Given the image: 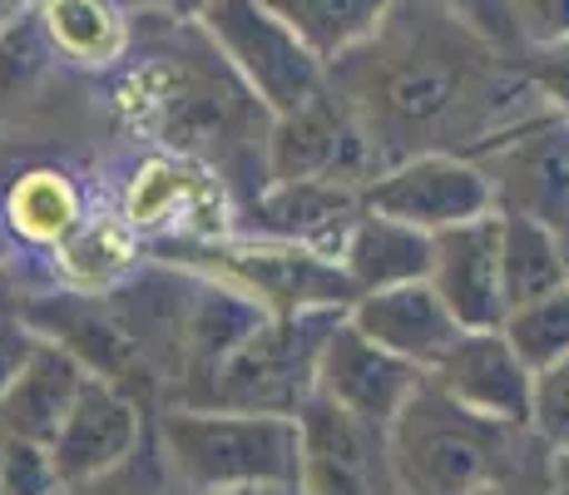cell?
Listing matches in <instances>:
<instances>
[{
    "instance_id": "obj_1",
    "label": "cell",
    "mask_w": 569,
    "mask_h": 495,
    "mask_svg": "<svg viewBox=\"0 0 569 495\" xmlns=\"http://www.w3.org/2000/svg\"><path fill=\"white\" fill-rule=\"evenodd\" d=\"M347 60L352 65L342 80L332 75V90L352 105L377 154L381 145H426V139L496 145L510 119L520 125L535 119V109L516 99L545 95L535 80L510 70L516 60L496 55L431 0H416L407 20L391 10L387 26Z\"/></svg>"
},
{
    "instance_id": "obj_2",
    "label": "cell",
    "mask_w": 569,
    "mask_h": 495,
    "mask_svg": "<svg viewBox=\"0 0 569 495\" xmlns=\"http://www.w3.org/2000/svg\"><path fill=\"white\" fill-rule=\"evenodd\" d=\"M387 451L401 495H476L480 486H496L506 476L550 471L555 461L530 426L490 422L451 402L431 377L391 422Z\"/></svg>"
},
{
    "instance_id": "obj_3",
    "label": "cell",
    "mask_w": 569,
    "mask_h": 495,
    "mask_svg": "<svg viewBox=\"0 0 569 495\" xmlns=\"http://www.w3.org/2000/svg\"><path fill=\"white\" fill-rule=\"evenodd\" d=\"M163 466L189 491L228 486H302V422L298 416L213 412V406H173L159 422Z\"/></svg>"
},
{
    "instance_id": "obj_4",
    "label": "cell",
    "mask_w": 569,
    "mask_h": 495,
    "mask_svg": "<svg viewBox=\"0 0 569 495\" xmlns=\"http://www.w3.org/2000/svg\"><path fill=\"white\" fill-rule=\"evenodd\" d=\"M342 313H298L268 317L208 382L203 402L213 412H258L298 416L317 396V357Z\"/></svg>"
},
{
    "instance_id": "obj_5",
    "label": "cell",
    "mask_w": 569,
    "mask_h": 495,
    "mask_svg": "<svg viewBox=\"0 0 569 495\" xmlns=\"http://www.w3.org/2000/svg\"><path fill=\"white\" fill-rule=\"evenodd\" d=\"M199 20H203L208 40L228 55V65L243 75L248 95L268 115H288V109L308 105L332 80L327 65L262 0H213Z\"/></svg>"
},
{
    "instance_id": "obj_6",
    "label": "cell",
    "mask_w": 569,
    "mask_h": 495,
    "mask_svg": "<svg viewBox=\"0 0 569 495\" xmlns=\"http://www.w3.org/2000/svg\"><path fill=\"white\" fill-rule=\"evenodd\" d=\"M268 189L272 184H367L381 174V154L362 129V119L352 115L342 95L327 80L322 95H312L308 105L272 115L268 129Z\"/></svg>"
},
{
    "instance_id": "obj_7",
    "label": "cell",
    "mask_w": 569,
    "mask_h": 495,
    "mask_svg": "<svg viewBox=\"0 0 569 495\" xmlns=\"http://www.w3.org/2000/svg\"><path fill=\"white\" fill-rule=\"evenodd\" d=\"M199 258H213V268L228 273L233 288L258 297L272 317L298 313H347L357 303V288L337 258L288 238H243V244L203 248Z\"/></svg>"
},
{
    "instance_id": "obj_8",
    "label": "cell",
    "mask_w": 569,
    "mask_h": 495,
    "mask_svg": "<svg viewBox=\"0 0 569 495\" xmlns=\"http://www.w3.org/2000/svg\"><path fill=\"white\" fill-rule=\"evenodd\" d=\"M367 208L421 228V234H441V228L470 224V218L500 214L490 174L451 149H421L401 164H387L367 184Z\"/></svg>"
},
{
    "instance_id": "obj_9",
    "label": "cell",
    "mask_w": 569,
    "mask_h": 495,
    "mask_svg": "<svg viewBox=\"0 0 569 495\" xmlns=\"http://www.w3.org/2000/svg\"><path fill=\"white\" fill-rule=\"evenodd\" d=\"M480 169L496 184L500 214H525L535 224L569 238V115H550L520 125L516 135H500Z\"/></svg>"
},
{
    "instance_id": "obj_10",
    "label": "cell",
    "mask_w": 569,
    "mask_h": 495,
    "mask_svg": "<svg viewBox=\"0 0 569 495\" xmlns=\"http://www.w3.org/2000/svg\"><path fill=\"white\" fill-rule=\"evenodd\" d=\"M426 382V372L416 362L397 357V352L377 347L362 327H352V317H337V327L327 333L322 357H317V396L337 412H347L352 422L391 432V422L401 416V406L416 396Z\"/></svg>"
},
{
    "instance_id": "obj_11",
    "label": "cell",
    "mask_w": 569,
    "mask_h": 495,
    "mask_svg": "<svg viewBox=\"0 0 569 495\" xmlns=\"http://www.w3.org/2000/svg\"><path fill=\"white\" fill-rule=\"evenodd\" d=\"M20 313L36 327V337H50L64 352H74L90 377L114 382L129 396L159 382L149 377L154 372L149 367V337L100 297H26Z\"/></svg>"
},
{
    "instance_id": "obj_12",
    "label": "cell",
    "mask_w": 569,
    "mask_h": 495,
    "mask_svg": "<svg viewBox=\"0 0 569 495\" xmlns=\"http://www.w3.org/2000/svg\"><path fill=\"white\" fill-rule=\"evenodd\" d=\"M302 422V486L298 495H401L391 471L387 432L352 422L347 412L312 396Z\"/></svg>"
},
{
    "instance_id": "obj_13",
    "label": "cell",
    "mask_w": 569,
    "mask_h": 495,
    "mask_svg": "<svg viewBox=\"0 0 569 495\" xmlns=\"http://www.w3.org/2000/svg\"><path fill=\"white\" fill-rule=\"evenodd\" d=\"M431 288L466 333L506 327V283H500V214L431 234Z\"/></svg>"
},
{
    "instance_id": "obj_14",
    "label": "cell",
    "mask_w": 569,
    "mask_h": 495,
    "mask_svg": "<svg viewBox=\"0 0 569 495\" xmlns=\"http://www.w3.org/2000/svg\"><path fill=\"white\" fill-rule=\"evenodd\" d=\"M139 446H144V406H139V396H129L124 387H114L104 377H90L74 412L64 416L60 436L50 442V456L64 486H74V481H90L124 466Z\"/></svg>"
},
{
    "instance_id": "obj_15",
    "label": "cell",
    "mask_w": 569,
    "mask_h": 495,
    "mask_svg": "<svg viewBox=\"0 0 569 495\" xmlns=\"http://www.w3.org/2000/svg\"><path fill=\"white\" fill-rule=\"evenodd\" d=\"M426 377L451 396V402L490 416V422L530 426L535 372L525 367L520 352L506 343V333H461V343L446 352Z\"/></svg>"
},
{
    "instance_id": "obj_16",
    "label": "cell",
    "mask_w": 569,
    "mask_h": 495,
    "mask_svg": "<svg viewBox=\"0 0 569 495\" xmlns=\"http://www.w3.org/2000/svg\"><path fill=\"white\" fill-rule=\"evenodd\" d=\"M347 317H352V327H362L377 347L416 362L421 372H431L466 333V327L451 317V307L441 303V293L431 288V278L357 297V303L347 307Z\"/></svg>"
},
{
    "instance_id": "obj_17",
    "label": "cell",
    "mask_w": 569,
    "mask_h": 495,
    "mask_svg": "<svg viewBox=\"0 0 569 495\" xmlns=\"http://www.w3.org/2000/svg\"><path fill=\"white\" fill-rule=\"evenodd\" d=\"M84 382H90V372H84V362L74 352H64L50 337H36L30 357L20 362L10 387L0 392V436L50 446L60 436L64 416L80 402Z\"/></svg>"
},
{
    "instance_id": "obj_18",
    "label": "cell",
    "mask_w": 569,
    "mask_h": 495,
    "mask_svg": "<svg viewBox=\"0 0 569 495\" xmlns=\"http://www.w3.org/2000/svg\"><path fill=\"white\" fill-rule=\"evenodd\" d=\"M258 214H262V224L272 228V238L317 248L342 263L347 234H352L357 218L367 214V189L362 184H332V179L272 184V189L258 198Z\"/></svg>"
},
{
    "instance_id": "obj_19",
    "label": "cell",
    "mask_w": 569,
    "mask_h": 495,
    "mask_svg": "<svg viewBox=\"0 0 569 495\" xmlns=\"http://www.w3.org/2000/svg\"><path fill=\"white\" fill-rule=\"evenodd\" d=\"M431 234L411 224H397L387 214H367L357 218V228L347 234L342 248V268L352 278L357 297L367 293H387V288H407V283L431 278Z\"/></svg>"
},
{
    "instance_id": "obj_20",
    "label": "cell",
    "mask_w": 569,
    "mask_h": 495,
    "mask_svg": "<svg viewBox=\"0 0 569 495\" xmlns=\"http://www.w3.org/2000/svg\"><path fill=\"white\" fill-rule=\"evenodd\" d=\"M262 6L332 70L337 60L362 50L387 26V16L401 0H262Z\"/></svg>"
},
{
    "instance_id": "obj_21",
    "label": "cell",
    "mask_w": 569,
    "mask_h": 495,
    "mask_svg": "<svg viewBox=\"0 0 569 495\" xmlns=\"http://www.w3.org/2000/svg\"><path fill=\"white\" fill-rule=\"evenodd\" d=\"M500 283H506V307L569 288V238L525 214H500Z\"/></svg>"
},
{
    "instance_id": "obj_22",
    "label": "cell",
    "mask_w": 569,
    "mask_h": 495,
    "mask_svg": "<svg viewBox=\"0 0 569 495\" xmlns=\"http://www.w3.org/2000/svg\"><path fill=\"white\" fill-rule=\"evenodd\" d=\"M40 26L54 50L80 65H109L124 50V26L109 0H40Z\"/></svg>"
},
{
    "instance_id": "obj_23",
    "label": "cell",
    "mask_w": 569,
    "mask_h": 495,
    "mask_svg": "<svg viewBox=\"0 0 569 495\" xmlns=\"http://www.w3.org/2000/svg\"><path fill=\"white\" fill-rule=\"evenodd\" d=\"M500 333H506V343L520 352V362L530 372L555 367L560 357H569V288L535 297L525 307H510Z\"/></svg>"
},
{
    "instance_id": "obj_24",
    "label": "cell",
    "mask_w": 569,
    "mask_h": 495,
    "mask_svg": "<svg viewBox=\"0 0 569 495\" xmlns=\"http://www.w3.org/2000/svg\"><path fill=\"white\" fill-rule=\"evenodd\" d=\"M10 228L26 238H40V244H50V238H60L64 228H70L74 218V194L64 189L54 174H26V179L10 189Z\"/></svg>"
},
{
    "instance_id": "obj_25",
    "label": "cell",
    "mask_w": 569,
    "mask_h": 495,
    "mask_svg": "<svg viewBox=\"0 0 569 495\" xmlns=\"http://www.w3.org/2000/svg\"><path fill=\"white\" fill-rule=\"evenodd\" d=\"M441 6L456 26H466L476 40H486L496 55L506 60H525V30H520V16H516V0H431Z\"/></svg>"
},
{
    "instance_id": "obj_26",
    "label": "cell",
    "mask_w": 569,
    "mask_h": 495,
    "mask_svg": "<svg viewBox=\"0 0 569 495\" xmlns=\"http://www.w3.org/2000/svg\"><path fill=\"white\" fill-rule=\"evenodd\" d=\"M60 486L50 446L0 436V495H60Z\"/></svg>"
},
{
    "instance_id": "obj_27",
    "label": "cell",
    "mask_w": 569,
    "mask_h": 495,
    "mask_svg": "<svg viewBox=\"0 0 569 495\" xmlns=\"http://www.w3.org/2000/svg\"><path fill=\"white\" fill-rule=\"evenodd\" d=\"M530 432L540 436V446L550 451V456H565L569 451V357H560L545 372H535Z\"/></svg>"
},
{
    "instance_id": "obj_28",
    "label": "cell",
    "mask_w": 569,
    "mask_h": 495,
    "mask_svg": "<svg viewBox=\"0 0 569 495\" xmlns=\"http://www.w3.org/2000/svg\"><path fill=\"white\" fill-rule=\"evenodd\" d=\"M163 456H149V446H139L124 466L104 471V476L74 481V486H60V495H163Z\"/></svg>"
},
{
    "instance_id": "obj_29",
    "label": "cell",
    "mask_w": 569,
    "mask_h": 495,
    "mask_svg": "<svg viewBox=\"0 0 569 495\" xmlns=\"http://www.w3.org/2000/svg\"><path fill=\"white\" fill-rule=\"evenodd\" d=\"M516 16H520L525 46L530 50L569 46V0H516Z\"/></svg>"
},
{
    "instance_id": "obj_30",
    "label": "cell",
    "mask_w": 569,
    "mask_h": 495,
    "mask_svg": "<svg viewBox=\"0 0 569 495\" xmlns=\"http://www.w3.org/2000/svg\"><path fill=\"white\" fill-rule=\"evenodd\" d=\"M30 347H36V327H30L26 313H20V297L0 293V392L10 387L20 362L30 357Z\"/></svg>"
},
{
    "instance_id": "obj_31",
    "label": "cell",
    "mask_w": 569,
    "mask_h": 495,
    "mask_svg": "<svg viewBox=\"0 0 569 495\" xmlns=\"http://www.w3.org/2000/svg\"><path fill=\"white\" fill-rule=\"evenodd\" d=\"M555 491V476L550 471H535V476H506L496 486H480L476 495H550Z\"/></svg>"
},
{
    "instance_id": "obj_32",
    "label": "cell",
    "mask_w": 569,
    "mask_h": 495,
    "mask_svg": "<svg viewBox=\"0 0 569 495\" xmlns=\"http://www.w3.org/2000/svg\"><path fill=\"white\" fill-rule=\"evenodd\" d=\"M30 6H36V0H0V40L30 16Z\"/></svg>"
},
{
    "instance_id": "obj_33",
    "label": "cell",
    "mask_w": 569,
    "mask_h": 495,
    "mask_svg": "<svg viewBox=\"0 0 569 495\" xmlns=\"http://www.w3.org/2000/svg\"><path fill=\"white\" fill-rule=\"evenodd\" d=\"M163 6H169L173 16H183V20H189V16H203V10L213 6V0H163Z\"/></svg>"
},
{
    "instance_id": "obj_34",
    "label": "cell",
    "mask_w": 569,
    "mask_h": 495,
    "mask_svg": "<svg viewBox=\"0 0 569 495\" xmlns=\"http://www.w3.org/2000/svg\"><path fill=\"white\" fill-rule=\"evenodd\" d=\"M203 495H288L278 486H228V491H203Z\"/></svg>"
},
{
    "instance_id": "obj_35",
    "label": "cell",
    "mask_w": 569,
    "mask_h": 495,
    "mask_svg": "<svg viewBox=\"0 0 569 495\" xmlns=\"http://www.w3.org/2000/svg\"><path fill=\"white\" fill-rule=\"evenodd\" d=\"M550 476H555V486H560V491H569V451L550 461Z\"/></svg>"
},
{
    "instance_id": "obj_36",
    "label": "cell",
    "mask_w": 569,
    "mask_h": 495,
    "mask_svg": "<svg viewBox=\"0 0 569 495\" xmlns=\"http://www.w3.org/2000/svg\"><path fill=\"white\" fill-rule=\"evenodd\" d=\"M6 263H10V228L0 224V273H6Z\"/></svg>"
},
{
    "instance_id": "obj_37",
    "label": "cell",
    "mask_w": 569,
    "mask_h": 495,
    "mask_svg": "<svg viewBox=\"0 0 569 495\" xmlns=\"http://www.w3.org/2000/svg\"><path fill=\"white\" fill-rule=\"evenodd\" d=\"M109 6H129V10H134V6H154V0H109Z\"/></svg>"
},
{
    "instance_id": "obj_38",
    "label": "cell",
    "mask_w": 569,
    "mask_h": 495,
    "mask_svg": "<svg viewBox=\"0 0 569 495\" xmlns=\"http://www.w3.org/2000/svg\"><path fill=\"white\" fill-rule=\"evenodd\" d=\"M550 495H569V491H560V486H555V491H550Z\"/></svg>"
}]
</instances>
